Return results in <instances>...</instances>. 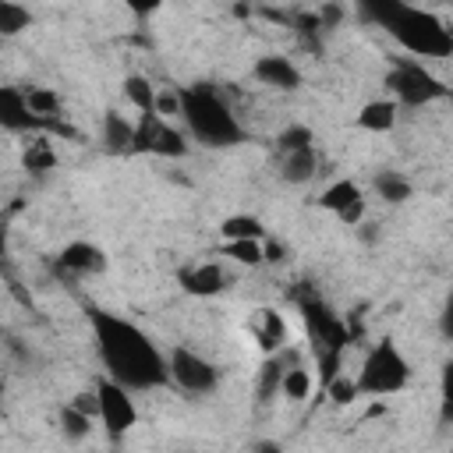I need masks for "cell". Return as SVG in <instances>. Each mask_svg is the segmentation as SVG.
I'll use <instances>...</instances> for the list:
<instances>
[{"instance_id":"1","label":"cell","mask_w":453,"mask_h":453,"mask_svg":"<svg viewBox=\"0 0 453 453\" xmlns=\"http://www.w3.org/2000/svg\"><path fill=\"white\" fill-rule=\"evenodd\" d=\"M88 326H92L96 350H99L106 375H113L117 382H124L134 393L159 389L170 382L166 354L152 343V336L142 326H134L131 319L113 315L106 308H88Z\"/></svg>"},{"instance_id":"2","label":"cell","mask_w":453,"mask_h":453,"mask_svg":"<svg viewBox=\"0 0 453 453\" xmlns=\"http://www.w3.org/2000/svg\"><path fill=\"white\" fill-rule=\"evenodd\" d=\"M361 21L379 25L411 57H453V32L411 0H354Z\"/></svg>"},{"instance_id":"3","label":"cell","mask_w":453,"mask_h":453,"mask_svg":"<svg viewBox=\"0 0 453 453\" xmlns=\"http://www.w3.org/2000/svg\"><path fill=\"white\" fill-rule=\"evenodd\" d=\"M180 103H184L180 120L188 124L191 138H198L202 145H209V149H230V145H241L244 142V124L237 120L234 106L219 96L216 85H209V81L184 85L180 88Z\"/></svg>"},{"instance_id":"4","label":"cell","mask_w":453,"mask_h":453,"mask_svg":"<svg viewBox=\"0 0 453 453\" xmlns=\"http://www.w3.org/2000/svg\"><path fill=\"white\" fill-rule=\"evenodd\" d=\"M407 382H411V365H407V357L400 354V347H396L389 336H382V340L368 350V357H365V365H361V372H357V389H361V396L400 393Z\"/></svg>"},{"instance_id":"5","label":"cell","mask_w":453,"mask_h":453,"mask_svg":"<svg viewBox=\"0 0 453 453\" xmlns=\"http://www.w3.org/2000/svg\"><path fill=\"white\" fill-rule=\"evenodd\" d=\"M382 81L393 92V99L403 103V106H425V103H435V99H446L449 96V88L421 60H414V57L393 60Z\"/></svg>"},{"instance_id":"6","label":"cell","mask_w":453,"mask_h":453,"mask_svg":"<svg viewBox=\"0 0 453 453\" xmlns=\"http://www.w3.org/2000/svg\"><path fill=\"white\" fill-rule=\"evenodd\" d=\"M96 393H99V421H103L106 435L113 442H120L138 421V411H134V400H131L134 389H127L124 382H117L113 375L103 372L96 379Z\"/></svg>"},{"instance_id":"7","label":"cell","mask_w":453,"mask_h":453,"mask_svg":"<svg viewBox=\"0 0 453 453\" xmlns=\"http://www.w3.org/2000/svg\"><path fill=\"white\" fill-rule=\"evenodd\" d=\"M297 304H301V319H304V326H308L315 357H319V354H343V347H347V340H350L343 319H340L326 301H319L315 294H311V297H301Z\"/></svg>"},{"instance_id":"8","label":"cell","mask_w":453,"mask_h":453,"mask_svg":"<svg viewBox=\"0 0 453 453\" xmlns=\"http://www.w3.org/2000/svg\"><path fill=\"white\" fill-rule=\"evenodd\" d=\"M166 365H170V382L191 396H209L216 386H219V368L198 354V350H188V347H170L166 354Z\"/></svg>"},{"instance_id":"9","label":"cell","mask_w":453,"mask_h":453,"mask_svg":"<svg viewBox=\"0 0 453 453\" xmlns=\"http://www.w3.org/2000/svg\"><path fill=\"white\" fill-rule=\"evenodd\" d=\"M134 152H149V156H166V159H180L188 156V142L177 127H170V120H163L159 113H142L138 127H134Z\"/></svg>"},{"instance_id":"10","label":"cell","mask_w":453,"mask_h":453,"mask_svg":"<svg viewBox=\"0 0 453 453\" xmlns=\"http://www.w3.org/2000/svg\"><path fill=\"white\" fill-rule=\"evenodd\" d=\"M319 205L326 209V212H333L340 223H347V226H357V223H365V195H361V188L354 184V180H333L322 195H319Z\"/></svg>"},{"instance_id":"11","label":"cell","mask_w":453,"mask_h":453,"mask_svg":"<svg viewBox=\"0 0 453 453\" xmlns=\"http://www.w3.org/2000/svg\"><path fill=\"white\" fill-rule=\"evenodd\" d=\"M290 365H301V350L294 343H283L280 350L265 354V361H262V368L255 375V396H258V403H273L280 396V386H283V375H287Z\"/></svg>"},{"instance_id":"12","label":"cell","mask_w":453,"mask_h":453,"mask_svg":"<svg viewBox=\"0 0 453 453\" xmlns=\"http://www.w3.org/2000/svg\"><path fill=\"white\" fill-rule=\"evenodd\" d=\"M0 127L18 134V131L46 127V120L32 113L28 92H21V88H14V85H4V88H0Z\"/></svg>"},{"instance_id":"13","label":"cell","mask_w":453,"mask_h":453,"mask_svg":"<svg viewBox=\"0 0 453 453\" xmlns=\"http://www.w3.org/2000/svg\"><path fill=\"white\" fill-rule=\"evenodd\" d=\"M177 283L184 294L191 297H216L219 290H226V273L219 262H195V265H184L177 273Z\"/></svg>"},{"instance_id":"14","label":"cell","mask_w":453,"mask_h":453,"mask_svg":"<svg viewBox=\"0 0 453 453\" xmlns=\"http://www.w3.org/2000/svg\"><path fill=\"white\" fill-rule=\"evenodd\" d=\"M251 71H255V78H258L262 85H269V88H276V92H294V88H301V71H297L294 60L283 57V53H265V57H258Z\"/></svg>"},{"instance_id":"15","label":"cell","mask_w":453,"mask_h":453,"mask_svg":"<svg viewBox=\"0 0 453 453\" xmlns=\"http://www.w3.org/2000/svg\"><path fill=\"white\" fill-rule=\"evenodd\" d=\"M57 265H60L64 273H71V276H96V273L106 269V255H103V248L92 244V241H71V244L57 255Z\"/></svg>"},{"instance_id":"16","label":"cell","mask_w":453,"mask_h":453,"mask_svg":"<svg viewBox=\"0 0 453 453\" xmlns=\"http://www.w3.org/2000/svg\"><path fill=\"white\" fill-rule=\"evenodd\" d=\"M276 173L283 184H308L315 173H319V152L315 145H304V149H294V152H280V163H276Z\"/></svg>"},{"instance_id":"17","label":"cell","mask_w":453,"mask_h":453,"mask_svg":"<svg viewBox=\"0 0 453 453\" xmlns=\"http://www.w3.org/2000/svg\"><path fill=\"white\" fill-rule=\"evenodd\" d=\"M134 127L124 113L117 110H106L103 113V149L113 152V156H124V152H134Z\"/></svg>"},{"instance_id":"18","label":"cell","mask_w":453,"mask_h":453,"mask_svg":"<svg viewBox=\"0 0 453 453\" xmlns=\"http://www.w3.org/2000/svg\"><path fill=\"white\" fill-rule=\"evenodd\" d=\"M255 340L265 354L280 350L287 343V322L276 308H258V319H255Z\"/></svg>"},{"instance_id":"19","label":"cell","mask_w":453,"mask_h":453,"mask_svg":"<svg viewBox=\"0 0 453 453\" xmlns=\"http://www.w3.org/2000/svg\"><path fill=\"white\" fill-rule=\"evenodd\" d=\"M372 188H375V195H379L382 202H389V205H403V202L414 195V184H411L400 170H379V173L372 177Z\"/></svg>"},{"instance_id":"20","label":"cell","mask_w":453,"mask_h":453,"mask_svg":"<svg viewBox=\"0 0 453 453\" xmlns=\"http://www.w3.org/2000/svg\"><path fill=\"white\" fill-rule=\"evenodd\" d=\"M396 124V99H372L357 110L361 131H389Z\"/></svg>"},{"instance_id":"21","label":"cell","mask_w":453,"mask_h":453,"mask_svg":"<svg viewBox=\"0 0 453 453\" xmlns=\"http://www.w3.org/2000/svg\"><path fill=\"white\" fill-rule=\"evenodd\" d=\"M223 255L237 265H262L265 262V237H237L223 244Z\"/></svg>"},{"instance_id":"22","label":"cell","mask_w":453,"mask_h":453,"mask_svg":"<svg viewBox=\"0 0 453 453\" xmlns=\"http://www.w3.org/2000/svg\"><path fill=\"white\" fill-rule=\"evenodd\" d=\"M124 96L131 99V106L138 110V113H156V88H152V81L145 78V74H127L124 78Z\"/></svg>"},{"instance_id":"23","label":"cell","mask_w":453,"mask_h":453,"mask_svg":"<svg viewBox=\"0 0 453 453\" xmlns=\"http://www.w3.org/2000/svg\"><path fill=\"white\" fill-rule=\"evenodd\" d=\"M25 92H28V106H32V113L42 117L46 127H53L57 117H60V96H57L53 88H46V85H32V88H25Z\"/></svg>"},{"instance_id":"24","label":"cell","mask_w":453,"mask_h":453,"mask_svg":"<svg viewBox=\"0 0 453 453\" xmlns=\"http://www.w3.org/2000/svg\"><path fill=\"white\" fill-rule=\"evenodd\" d=\"M60 432H64V439H71V442L88 439V435H92V414H85L81 407L67 403V407L60 411Z\"/></svg>"},{"instance_id":"25","label":"cell","mask_w":453,"mask_h":453,"mask_svg":"<svg viewBox=\"0 0 453 453\" xmlns=\"http://www.w3.org/2000/svg\"><path fill=\"white\" fill-rule=\"evenodd\" d=\"M32 25L28 7H21L18 0H0V35H21Z\"/></svg>"},{"instance_id":"26","label":"cell","mask_w":453,"mask_h":453,"mask_svg":"<svg viewBox=\"0 0 453 453\" xmlns=\"http://www.w3.org/2000/svg\"><path fill=\"white\" fill-rule=\"evenodd\" d=\"M311 393V372L304 365H290L287 375H283V386H280V396L290 400V403H301L304 396Z\"/></svg>"},{"instance_id":"27","label":"cell","mask_w":453,"mask_h":453,"mask_svg":"<svg viewBox=\"0 0 453 453\" xmlns=\"http://www.w3.org/2000/svg\"><path fill=\"white\" fill-rule=\"evenodd\" d=\"M219 234L226 241H237V237H265V226L258 216H226L219 223Z\"/></svg>"},{"instance_id":"28","label":"cell","mask_w":453,"mask_h":453,"mask_svg":"<svg viewBox=\"0 0 453 453\" xmlns=\"http://www.w3.org/2000/svg\"><path fill=\"white\" fill-rule=\"evenodd\" d=\"M439 421L453 425V357L442 361V372H439Z\"/></svg>"},{"instance_id":"29","label":"cell","mask_w":453,"mask_h":453,"mask_svg":"<svg viewBox=\"0 0 453 453\" xmlns=\"http://www.w3.org/2000/svg\"><path fill=\"white\" fill-rule=\"evenodd\" d=\"M304 145H315V134L304 124H290L276 134V152H294V149H304Z\"/></svg>"},{"instance_id":"30","label":"cell","mask_w":453,"mask_h":453,"mask_svg":"<svg viewBox=\"0 0 453 453\" xmlns=\"http://www.w3.org/2000/svg\"><path fill=\"white\" fill-rule=\"evenodd\" d=\"M57 163V152L50 149V142H42V138H35V142H28V149H25V170H50Z\"/></svg>"},{"instance_id":"31","label":"cell","mask_w":453,"mask_h":453,"mask_svg":"<svg viewBox=\"0 0 453 453\" xmlns=\"http://www.w3.org/2000/svg\"><path fill=\"white\" fill-rule=\"evenodd\" d=\"M326 393H329V400H333V403H350L354 396H361L357 379H343V375H336V379L326 386Z\"/></svg>"},{"instance_id":"32","label":"cell","mask_w":453,"mask_h":453,"mask_svg":"<svg viewBox=\"0 0 453 453\" xmlns=\"http://www.w3.org/2000/svg\"><path fill=\"white\" fill-rule=\"evenodd\" d=\"M156 113H159L163 120H170V117H180V113H184V103H180V88H166V92H159V96H156Z\"/></svg>"},{"instance_id":"33","label":"cell","mask_w":453,"mask_h":453,"mask_svg":"<svg viewBox=\"0 0 453 453\" xmlns=\"http://www.w3.org/2000/svg\"><path fill=\"white\" fill-rule=\"evenodd\" d=\"M287 258H290V255H287V244L265 237V262H269V265H280V262H287Z\"/></svg>"},{"instance_id":"34","label":"cell","mask_w":453,"mask_h":453,"mask_svg":"<svg viewBox=\"0 0 453 453\" xmlns=\"http://www.w3.org/2000/svg\"><path fill=\"white\" fill-rule=\"evenodd\" d=\"M439 329H442V336L453 343V294L446 297V304H442V315H439Z\"/></svg>"},{"instance_id":"35","label":"cell","mask_w":453,"mask_h":453,"mask_svg":"<svg viewBox=\"0 0 453 453\" xmlns=\"http://www.w3.org/2000/svg\"><path fill=\"white\" fill-rule=\"evenodd\" d=\"M319 18H322V28L329 32V28H336V25H340V18H343V11H340L336 4H326V7L319 11Z\"/></svg>"},{"instance_id":"36","label":"cell","mask_w":453,"mask_h":453,"mask_svg":"<svg viewBox=\"0 0 453 453\" xmlns=\"http://www.w3.org/2000/svg\"><path fill=\"white\" fill-rule=\"evenodd\" d=\"M159 4H163V0H124V7L134 11V14H142V18L152 14V11H159Z\"/></svg>"},{"instance_id":"37","label":"cell","mask_w":453,"mask_h":453,"mask_svg":"<svg viewBox=\"0 0 453 453\" xmlns=\"http://www.w3.org/2000/svg\"><path fill=\"white\" fill-rule=\"evenodd\" d=\"M449 103H453V88H449Z\"/></svg>"}]
</instances>
